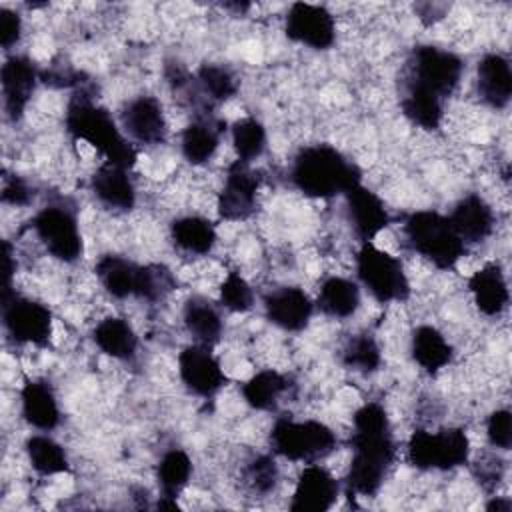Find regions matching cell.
I'll return each mask as SVG.
<instances>
[{"label":"cell","mask_w":512,"mask_h":512,"mask_svg":"<svg viewBox=\"0 0 512 512\" xmlns=\"http://www.w3.org/2000/svg\"><path fill=\"white\" fill-rule=\"evenodd\" d=\"M352 460L346 474L350 496H374L396 458L390 420L382 404L366 402L352 416Z\"/></svg>","instance_id":"cell-1"},{"label":"cell","mask_w":512,"mask_h":512,"mask_svg":"<svg viewBox=\"0 0 512 512\" xmlns=\"http://www.w3.org/2000/svg\"><path fill=\"white\" fill-rule=\"evenodd\" d=\"M64 124L74 140H84L96 148L106 162L130 170L136 164L138 152L124 138L112 114L94 102L92 88L88 84L80 86L68 100Z\"/></svg>","instance_id":"cell-2"},{"label":"cell","mask_w":512,"mask_h":512,"mask_svg":"<svg viewBox=\"0 0 512 512\" xmlns=\"http://www.w3.org/2000/svg\"><path fill=\"white\" fill-rule=\"evenodd\" d=\"M292 184L310 198H334L362 184L360 168L330 144L304 146L290 168Z\"/></svg>","instance_id":"cell-3"},{"label":"cell","mask_w":512,"mask_h":512,"mask_svg":"<svg viewBox=\"0 0 512 512\" xmlns=\"http://www.w3.org/2000/svg\"><path fill=\"white\" fill-rule=\"evenodd\" d=\"M464 62L458 54L432 46H414L404 68V94L446 102L460 84Z\"/></svg>","instance_id":"cell-4"},{"label":"cell","mask_w":512,"mask_h":512,"mask_svg":"<svg viewBox=\"0 0 512 512\" xmlns=\"http://www.w3.org/2000/svg\"><path fill=\"white\" fill-rule=\"evenodd\" d=\"M402 230L406 244L440 270L456 266L468 250L464 240L452 228L448 216L436 210L412 212L404 220Z\"/></svg>","instance_id":"cell-5"},{"label":"cell","mask_w":512,"mask_h":512,"mask_svg":"<svg viewBox=\"0 0 512 512\" xmlns=\"http://www.w3.org/2000/svg\"><path fill=\"white\" fill-rule=\"evenodd\" d=\"M338 446V438L330 426L320 420H292L280 416L270 430V448L274 454L314 464L330 456Z\"/></svg>","instance_id":"cell-6"},{"label":"cell","mask_w":512,"mask_h":512,"mask_svg":"<svg viewBox=\"0 0 512 512\" xmlns=\"http://www.w3.org/2000/svg\"><path fill=\"white\" fill-rule=\"evenodd\" d=\"M356 274L370 296L382 304L404 302L410 296V282L402 262L370 240L362 242L358 248Z\"/></svg>","instance_id":"cell-7"},{"label":"cell","mask_w":512,"mask_h":512,"mask_svg":"<svg viewBox=\"0 0 512 512\" xmlns=\"http://www.w3.org/2000/svg\"><path fill=\"white\" fill-rule=\"evenodd\" d=\"M406 456L418 470H454L468 462L470 440L462 428L414 430L408 438Z\"/></svg>","instance_id":"cell-8"},{"label":"cell","mask_w":512,"mask_h":512,"mask_svg":"<svg viewBox=\"0 0 512 512\" xmlns=\"http://www.w3.org/2000/svg\"><path fill=\"white\" fill-rule=\"evenodd\" d=\"M30 224L48 254L56 260L72 264L82 256L84 246L74 204L66 200L50 202L36 212Z\"/></svg>","instance_id":"cell-9"},{"label":"cell","mask_w":512,"mask_h":512,"mask_svg":"<svg viewBox=\"0 0 512 512\" xmlns=\"http://www.w3.org/2000/svg\"><path fill=\"white\" fill-rule=\"evenodd\" d=\"M2 322L18 344L48 346L52 336V312L38 300L16 292L2 294Z\"/></svg>","instance_id":"cell-10"},{"label":"cell","mask_w":512,"mask_h":512,"mask_svg":"<svg viewBox=\"0 0 512 512\" xmlns=\"http://www.w3.org/2000/svg\"><path fill=\"white\" fill-rule=\"evenodd\" d=\"M260 188V174L248 162L234 160L226 170V180L218 196V216L222 220H246L256 210V192Z\"/></svg>","instance_id":"cell-11"},{"label":"cell","mask_w":512,"mask_h":512,"mask_svg":"<svg viewBox=\"0 0 512 512\" xmlns=\"http://www.w3.org/2000/svg\"><path fill=\"white\" fill-rule=\"evenodd\" d=\"M178 372L182 384L200 398H212L228 382L220 360L212 354V348L198 342L180 352Z\"/></svg>","instance_id":"cell-12"},{"label":"cell","mask_w":512,"mask_h":512,"mask_svg":"<svg viewBox=\"0 0 512 512\" xmlns=\"http://www.w3.org/2000/svg\"><path fill=\"white\" fill-rule=\"evenodd\" d=\"M284 32L294 42L314 50H326L336 38L334 16L320 4L294 2L286 12Z\"/></svg>","instance_id":"cell-13"},{"label":"cell","mask_w":512,"mask_h":512,"mask_svg":"<svg viewBox=\"0 0 512 512\" xmlns=\"http://www.w3.org/2000/svg\"><path fill=\"white\" fill-rule=\"evenodd\" d=\"M120 124L124 132L138 144H164L168 136L164 108L160 100L150 94H140L128 100L120 110Z\"/></svg>","instance_id":"cell-14"},{"label":"cell","mask_w":512,"mask_h":512,"mask_svg":"<svg viewBox=\"0 0 512 512\" xmlns=\"http://www.w3.org/2000/svg\"><path fill=\"white\" fill-rule=\"evenodd\" d=\"M40 70L28 56H8L2 64L0 72V84H2V100H4V112L12 122H18L26 106L36 90V84L40 82Z\"/></svg>","instance_id":"cell-15"},{"label":"cell","mask_w":512,"mask_h":512,"mask_svg":"<svg viewBox=\"0 0 512 512\" xmlns=\"http://www.w3.org/2000/svg\"><path fill=\"white\" fill-rule=\"evenodd\" d=\"M314 312L310 296L298 286H282L264 296L268 322L286 332H300L308 326Z\"/></svg>","instance_id":"cell-16"},{"label":"cell","mask_w":512,"mask_h":512,"mask_svg":"<svg viewBox=\"0 0 512 512\" xmlns=\"http://www.w3.org/2000/svg\"><path fill=\"white\" fill-rule=\"evenodd\" d=\"M340 494L338 480L322 466L310 464L306 466L292 494L290 510L292 512H326L334 506Z\"/></svg>","instance_id":"cell-17"},{"label":"cell","mask_w":512,"mask_h":512,"mask_svg":"<svg viewBox=\"0 0 512 512\" xmlns=\"http://www.w3.org/2000/svg\"><path fill=\"white\" fill-rule=\"evenodd\" d=\"M344 196L348 220L362 242L372 240L380 230H384L390 224V216L382 198L370 188L358 184Z\"/></svg>","instance_id":"cell-18"},{"label":"cell","mask_w":512,"mask_h":512,"mask_svg":"<svg viewBox=\"0 0 512 512\" xmlns=\"http://www.w3.org/2000/svg\"><path fill=\"white\" fill-rule=\"evenodd\" d=\"M478 96L490 108L502 110L512 98V68L504 54L490 52L482 56L476 68Z\"/></svg>","instance_id":"cell-19"},{"label":"cell","mask_w":512,"mask_h":512,"mask_svg":"<svg viewBox=\"0 0 512 512\" xmlns=\"http://www.w3.org/2000/svg\"><path fill=\"white\" fill-rule=\"evenodd\" d=\"M448 220L466 246L484 242L494 230V212L490 204L478 194L460 198L448 214Z\"/></svg>","instance_id":"cell-20"},{"label":"cell","mask_w":512,"mask_h":512,"mask_svg":"<svg viewBox=\"0 0 512 512\" xmlns=\"http://www.w3.org/2000/svg\"><path fill=\"white\" fill-rule=\"evenodd\" d=\"M90 190L100 204L112 210H132L136 204V188L128 176V170L110 162H104L90 176Z\"/></svg>","instance_id":"cell-21"},{"label":"cell","mask_w":512,"mask_h":512,"mask_svg":"<svg viewBox=\"0 0 512 512\" xmlns=\"http://www.w3.org/2000/svg\"><path fill=\"white\" fill-rule=\"evenodd\" d=\"M468 288L476 308L486 316L502 314L510 302L508 282L498 262H488L476 270L468 280Z\"/></svg>","instance_id":"cell-22"},{"label":"cell","mask_w":512,"mask_h":512,"mask_svg":"<svg viewBox=\"0 0 512 512\" xmlns=\"http://www.w3.org/2000/svg\"><path fill=\"white\" fill-rule=\"evenodd\" d=\"M20 406L24 420L36 430L50 432L60 424L58 400L46 380H26L20 390Z\"/></svg>","instance_id":"cell-23"},{"label":"cell","mask_w":512,"mask_h":512,"mask_svg":"<svg viewBox=\"0 0 512 512\" xmlns=\"http://www.w3.org/2000/svg\"><path fill=\"white\" fill-rule=\"evenodd\" d=\"M224 132H226L224 120L210 114L196 118L182 132L180 148L184 158L194 166L206 164L216 154Z\"/></svg>","instance_id":"cell-24"},{"label":"cell","mask_w":512,"mask_h":512,"mask_svg":"<svg viewBox=\"0 0 512 512\" xmlns=\"http://www.w3.org/2000/svg\"><path fill=\"white\" fill-rule=\"evenodd\" d=\"M182 320L186 330L194 336L198 344L212 348L214 344L220 342L224 322L218 306L206 296H190L184 304Z\"/></svg>","instance_id":"cell-25"},{"label":"cell","mask_w":512,"mask_h":512,"mask_svg":"<svg viewBox=\"0 0 512 512\" xmlns=\"http://www.w3.org/2000/svg\"><path fill=\"white\" fill-rule=\"evenodd\" d=\"M94 272H96L102 288L112 298L124 300L128 296H136L140 264H136L120 254H104L96 262Z\"/></svg>","instance_id":"cell-26"},{"label":"cell","mask_w":512,"mask_h":512,"mask_svg":"<svg viewBox=\"0 0 512 512\" xmlns=\"http://www.w3.org/2000/svg\"><path fill=\"white\" fill-rule=\"evenodd\" d=\"M94 344L106 354L116 360H132L138 350V336L128 320L110 316L104 318L94 330H92Z\"/></svg>","instance_id":"cell-27"},{"label":"cell","mask_w":512,"mask_h":512,"mask_svg":"<svg viewBox=\"0 0 512 512\" xmlns=\"http://www.w3.org/2000/svg\"><path fill=\"white\" fill-rule=\"evenodd\" d=\"M410 354L414 362L426 372H438L440 368L450 364L452 346L438 328L430 324H422L412 332Z\"/></svg>","instance_id":"cell-28"},{"label":"cell","mask_w":512,"mask_h":512,"mask_svg":"<svg viewBox=\"0 0 512 512\" xmlns=\"http://www.w3.org/2000/svg\"><path fill=\"white\" fill-rule=\"evenodd\" d=\"M316 306L322 314L344 320L350 318L360 306V288L354 280L342 276H330L322 282Z\"/></svg>","instance_id":"cell-29"},{"label":"cell","mask_w":512,"mask_h":512,"mask_svg":"<svg viewBox=\"0 0 512 512\" xmlns=\"http://www.w3.org/2000/svg\"><path fill=\"white\" fill-rule=\"evenodd\" d=\"M290 380L278 370H260L242 386V396L246 404L254 410H276L280 398L288 392Z\"/></svg>","instance_id":"cell-30"},{"label":"cell","mask_w":512,"mask_h":512,"mask_svg":"<svg viewBox=\"0 0 512 512\" xmlns=\"http://www.w3.org/2000/svg\"><path fill=\"white\" fill-rule=\"evenodd\" d=\"M172 242L188 254H208L216 244V228L202 216H182L170 224Z\"/></svg>","instance_id":"cell-31"},{"label":"cell","mask_w":512,"mask_h":512,"mask_svg":"<svg viewBox=\"0 0 512 512\" xmlns=\"http://www.w3.org/2000/svg\"><path fill=\"white\" fill-rule=\"evenodd\" d=\"M26 456L30 466L40 476H54L70 470V462L66 456V450L50 436L34 434L24 444Z\"/></svg>","instance_id":"cell-32"},{"label":"cell","mask_w":512,"mask_h":512,"mask_svg":"<svg viewBox=\"0 0 512 512\" xmlns=\"http://www.w3.org/2000/svg\"><path fill=\"white\" fill-rule=\"evenodd\" d=\"M190 476H192V460L184 450L172 448L160 458L156 478H158L162 496L178 498L180 492L186 488Z\"/></svg>","instance_id":"cell-33"},{"label":"cell","mask_w":512,"mask_h":512,"mask_svg":"<svg viewBox=\"0 0 512 512\" xmlns=\"http://www.w3.org/2000/svg\"><path fill=\"white\" fill-rule=\"evenodd\" d=\"M196 86L212 102L230 100L238 92V80L234 72L224 64L204 62L196 70Z\"/></svg>","instance_id":"cell-34"},{"label":"cell","mask_w":512,"mask_h":512,"mask_svg":"<svg viewBox=\"0 0 512 512\" xmlns=\"http://www.w3.org/2000/svg\"><path fill=\"white\" fill-rule=\"evenodd\" d=\"M230 134L238 160L250 164L252 160L262 156L266 148V128L260 120H256L254 116H244L232 124Z\"/></svg>","instance_id":"cell-35"},{"label":"cell","mask_w":512,"mask_h":512,"mask_svg":"<svg viewBox=\"0 0 512 512\" xmlns=\"http://www.w3.org/2000/svg\"><path fill=\"white\" fill-rule=\"evenodd\" d=\"M342 364L348 370H354L360 374L376 372L382 364V352L374 336L366 332L352 336L342 348Z\"/></svg>","instance_id":"cell-36"},{"label":"cell","mask_w":512,"mask_h":512,"mask_svg":"<svg viewBox=\"0 0 512 512\" xmlns=\"http://www.w3.org/2000/svg\"><path fill=\"white\" fill-rule=\"evenodd\" d=\"M278 464L268 454L254 456L242 470V484L252 496H266L278 484Z\"/></svg>","instance_id":"cell-37"},{"label":"cell","mask_w":512,"mask_h":512,"mask_svg":"<svg viewBox=\"0 0 512 512\" xmlns=\"http://www.w3.org/2000/svg\"><path fill=\"white\" fill-rule=\"evenodd\" d=\"M176 288V276L164 264H146L140 266L136 298L146 302H158L166 298Z\"/></svg>","instance_id":"cell-38"},{"label":"cell","mask_w":512,"mask_h":512,"mask_svg":"<svg viewBox=\"0 0 512 512\" xmlns=\"http://www.w3.org/2000/svg\"><path fill=\"white\" fill-rule=\"evenodd\" d=\"M220 306L232 312H248L254 306V292L250 284L234 270L228 272L220 286Z\"/></svg>","instance_id":"cell-39"},{"label":"cell","mask_w":512,"mask_h":512,"mask_svg":"<svg viewBox=\"0 0 512 512\" xmlns=\"http://www.w3.org/2000/svg\"><path fill=\"white\" fill-rule=\"evenodd\" d=\"M486 436L494 448L510 450L512 446V414L510 410H494L486 422Z\"/></svg>","instance_id":"cell-40"},{"label":"cell","mask_w":512,"mask_h":512,"mask_svg":"<svg viewBox=\"0 0 512 512\" xmlns=\"http://www.w3.org/2000/svg\"><path fill=\"white\" fill-rule=\"evenodd\" d=\"M32 198H34V190L22 176H18V174L4 176L2 202L12 204V206H28L32 202Z\"/></svg>","instance_id":"cell-41"},{"label":"cell","mask_w":512,"mask_h":512,"mask_svg":"<svg viewBox=\"0 0 512 512\" xmlns=\"http://www.w3.org/2000/svg\"><path fill=\"white\" fill-rule=\"evenodd\" d=\"M22 34V20L18 16V12L2 8L0 10V42L4 50H10Z\"/></svg>","instance_id":"cell-42"},{"label":"cell","mask_w":512,"mask_h":512,"mask_svg":"<svg viewBox=\"0 0 512 512\" xmlns=\"http://www.w3.org/2000/svg\"><path fill=\"white\" fill-rule=\"evenodd\" d=\"M502 462H500V458H492L490 462H484V460H480L478 464H476V468H474V474H476V478H478V482L484 486L486 482H490L492 486L494 484H498L500 482V478H502Z\"/></svg>","instance_id":"cell-43"},{"label":"cell","mask_w":512,"mask_h":512,"mask_svg":"<svg viewBox=\"0 0 512 512\" xmlns=\"http://www.w3.org/2000/svg\"><path fill=\"white\" fill-rule=\"evenodd\" d=\"M486 510H490V512H510L512 510V502L508 498H492L486 504Z\"/></svg>","instance_id":"cell-44"}]
</instances>
